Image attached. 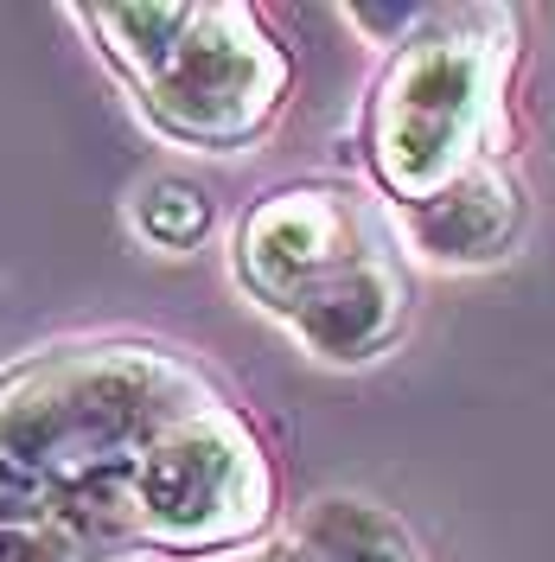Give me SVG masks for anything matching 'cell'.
Listing matches in <instances>:
<instances>
[{
	"instance_id": "8fae6325",
	"label": "cell",
	"mask_w": 555,
	"mask_h": 562,
	"mask_svg": "<svg viewBox=\"0 0 555 562\" xmlns=\"http://www.w3.org/2000/svg\"><path fill=\"white\" fill-rule=\"evenodd\" d=\"M135 224L154 249H199L211 237V192L179 173L147 179L135 192Z\"/></svg>"
},
{
	"instance_id": "4fadbf2b",
	"label": "cell",
	"mask_w": 555,
	"mask_h": 562,
	"mask_svg": "<svg viewBox=\"0 0 555 562\" xmlns=\"http://www.w3.org/2000/svg\"><path fill=\"white\" fill-rule=\"evenodd\" d=\"M428 20H434V7H364V0L351 7V26H364L377 45H396V52H403Z\"/></svg>"
},
{
	"instance_id": "3957f363",
	"label": "cell",
	"mask_w": 555,
	"mask_h": 562,
	"mask_svg": "<svg viewBox=\"0 0 555 562\" xmlns=\"http://www.w3.org/2000/svg\"><path fill=\"white\" fill-rule=\"evenodd\" d=\"M147 550L167 557H230L262 543L275 518V460L224 396L160 435L135 467Z\"/></svg>"
},
{
	"instance_id": "7a4b0ae2",
	"label": "cell",
	"mask_w": 555,
	"mask_h": 562,
	"mask_svg": "<svg viewBox=\"0 0 555 562\" xmlns=\"http://www.w3.org/2000/svg\"><path fill=\"white\" fill-rule=\"evenodd\" d=\"M511 58V13L434 7V20L383 65L364 115V154L396 205H421L479 160H498Z\"/></svg>"
},
{
	"instance_id": "9a60e30c",
	"label": "cell",
	"mask_w": 555,
	"mask_h": 562,
	"mask_svg": "<svg viewBox=\"0 0 555 562\" xmlns=\"http://www.w3.org/2000/svg\"><path fill=\"white\" fill-rule=\"evenodd\" d=\"M205 562H307L301 543H249V550H230V557H205Z\"/></svg>"
},
{
	"instance_id": "8992f818",
	"label": "cell",
	"mask_w": 555,
	"mask_h": 562,
	"mask_svg": "<svg viewBox=\"0 0 555 562\" xmlns=\"http://www.w3.org/2000/svg\"><path fill=\"white\" fill-rule=\"evenodd\" d=\"M396 231L434 269H491L523 237V186L505 160H479L421 205H396Z\"/></svg>"
},
{
	"instance_id": "7c38bea8",
	"label": "cell",
	"mask_w": 555,
	"mask_h": 562,
	"mask_svg": "<svg viewBox=\"0 0 555 562\" xmlns=\"http://www.w3.org/2000/svg\"><path fill=\"white\" fill-rule=\"evenodd\" d=\"M52 518H58V486L38 467L0 454V530H45Z\"/></svg>"
},
{
	"instance_id": "5bb4252c",
	"label": "cell",
	"mask_w": 555,
	"mask_h": 562,
	"mask_svg": "<svg viewBox=\"0 0 555 562\" xmlns=\"http://www.w3.org/2000/svg\"><path fill=\"white\" fill-rule=\"evenodd\" d=\"M0 562H90L58 525L45 530H0Z\"/></svg>"
},
{
	"instance_id": "9c48e42d",
	"label": "cell",
	"mask_w": 555,
	"mask_h": 562,
	"mask_svg": "<svg viewBox=\"0 0 555 562\" xmlns=\"http://www.w3.org/2000/svg\"><path fill=\"white\" fill-rule=\"evenodd\" d=\"M294 543L307 562H421L416 537L377 498H358V492L313 498L294 525Z\"/></svg>"
},
{
	"instance_id": "52a82bcc",
	"label": "cell",
	"mask_w": 555,
	"mask_h": 562,
	"mask_svg": "<svg viewBox=\"0 0 555 562\" xmlns=\"http://www.w3.org/2000/svg\"><path fill=\"white\" fill-rule=\"evenodd\" d=\"M403 319H409V281L396 269V256L377 249L358 269H346L339 281H326L287 326H294V339L313 358H326V364H364V358L389 351V339L403 333Z\"/></svg>"
},
{
	"instance_id": "5b68a950",
	"label": "cell",
	"mask_w": 555,
	"mask_h": 562,
	"mask_svg": "<svg viewBox=\"0 0 555 562\" xmlns=\"http://www.w3.org/2000/svg\"><path fill=\"white\" fill-rule=\"evenodd\" d=\"M383 249L377 217L339 186H281L269 199H256L230 237L237 281L262 307L294 319L326 281L358 269L364 256Z\"/></svg>"
},
{
	"instance_id": "277c9868",
	"label": "cell",
	"mask_w": 555,
	"mask_h": 562,
	"mask_svg": "<svg viewBox=\"0 0 555 562\" xmlns=\"http://www.w3.org/2000/svg\"><path fill=\"white\" fill-rule=\"evenodd\" d=\"M287 52L243 0H199V26L185 33L167 70L140 83L154 128L192 147H243L275 122L287 97Z\"/></svg>"
},
{
	"instance_id": "6da1fadb",
	"label": "cell",
	"mask_w": 555,
	"mask_h": 562,
	"mask_svg": "<svg viewBox=\"0 0 555 562\" xmlns=\"http://www.w3.org/2000/svg\"><path fill=\"white\" fill-rule=\"evenodd\" d=\"M217 403V390L160 346H65L0 378V454L38 467L52 486L140 467L179 422Z\"/></svg>"
},
{
	"instance_id": "ba28073f",
	"label": "cell",
	"mask_w": 555,
	"mask_h": 562,
	"mask_svg": "<svg viewBox=\"0 0 555 562\" xmlns=\"http://www.w3.org/2000/svg\"><path fill=\"white\" fill-rule=\"evenodd\" d=\"M70 543L90 562H122L147 550V512H140V486L135 467H115V473H90V480H70L58 486V518Z\"/></svg>"
},
{
	"instance_id": "30bf717a",
	"label": "cell",
	"mask_w": 555,
	"mask_h": 562,
	"mask_svg": "<svg viewBox=\"0 0 555 562\" xmlns=\"http://www.w3.org/2000/svg\"><path fill=\"white\" fill-rule=\"evenodd\" d=\"M77 20L103 38V52L128 70L135 83H154L167 58H173L185 33L199 26V0H173V7H154V0H128V7H77Z\"/></svg>"
}]
</instances>
